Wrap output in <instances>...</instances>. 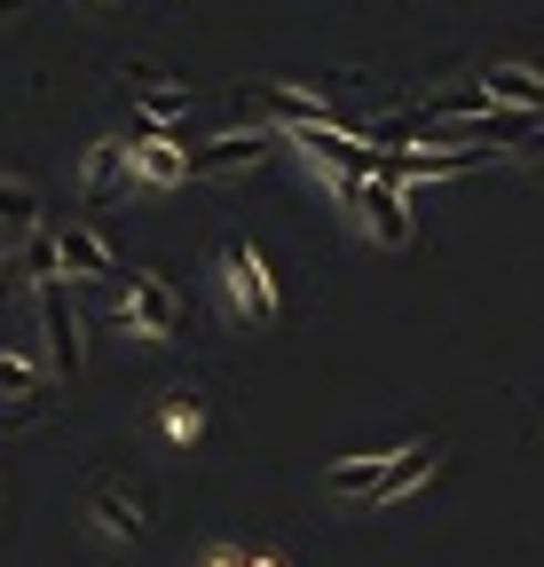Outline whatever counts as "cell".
I'll return each mask as SVG.
<instances>
[{"mask_svg": "<svg viewBox=\"0 0 544 567\" xmlns=\"http://www.w3.org/2000/svg\"><path fill=\"white\" fill-rule=\"evenodd\" d=\"M268 151H277V134L268 126H237V134H214L206 151H182V182H214V174H253Z\"/></svg>", "mask_w": 544, "mask_h": 567, "instance_id": "cell-1", "label": "cell"}, {"mask_svg": "<svg viewBox=\"0 0 544 567\" xmlns=\"http://www.w3.org/2000/svg\"><path fill=\"white\" fill-rule=\"evenodd\" d=\"M222 284H229V300H237L245 323H277V284H268V260L245 237L222 245Z\"/></svg>", "mask_w": 544, "mask_h": 567, "instance_id": "cell-2", "label": "cell"}, {"mask_svg": "<svg viewBox=\"0 0 544 567\" xmlns=\"http://www.w3.org/2000/svg\"><path fill=\"white\" fill-rule=\"evenodd\" d=\"M40 331H48V363L63 379H80L88 371V347H80V308H72V284H63V276L40 284Z\"/></svg>", "mask_w": 544, "mask_h": 567, "instance_id": "cell-3", "label": "cell"}, {"mask_svg": "<svg viewBox=\"0 0 544 567\" xmlns=\"http://www.w3.org/2000/svg\"><path fill=\"white\" fill-rule=\"evenodd\" d=\"M331 189L363 213V229H371L387 252H394V245H411V205H402V189H387V182H356V174H331Z\"/></svg>", "mask_w": 544, "mask_h": 567, "instance_id": "cell-4", "label": "cell"}, {"mask_svg": "<svg viewBox=\"0 0 544 567\" xmlns=\"http://www.w3.org/2000/svg\"><path fill=\"white\" fill-rule=\"evenodd\" d=\"M253 111L268 126H285V134H308V126H339V134H356V118L339 111L331 95H300V87H253Z\"/></svg>", "mask_w": 544, "mask_h": 567, "instance_id": "cell-5", "label": "cell"}, {"mask_svg": "<svg viewBox=\"0 0 544 567\" xmlns=\"http://www.w3.org/2000/svg\"><path fill=\"white\" fill-rule=\"evenodd\" d=\"M182 323V300L166 276H126V300H119V331H143V339H166Z\"/></svg>", "mask_w": 544, "mask_h": 567, "instance_id": "cell-6", "label": "cell"}, {"mask_svg": "<svg viewBox=\"0 0 544 567\" xmlns=\"http://www.w3.org/2000/svg\"><path fill=\"white\" fill-rule=\"evenodd\" d=\"M55 268H63V284H72V276H80V284H88V276H126L119 252L95 237V221H63V229H55Z\"/></svg>", "mask_w": 544, "mask_h": 567, "instance_id": "cell-7", "label": "cell"}, {"mask_svg": "<svg viewBox=\"0 0 544 567\" xmlns=\"http://www.w3.org/2000/svg\"><path fill=\"white\" fill-rule=\"evenodd\" d=\"M126 118H151V126H174V118H189V87H174V80H158L151 63H126Z\"/></svg>", "mask_w": 544, "mask_h": 567, "instance_id": "cell-8", "label": "cell"}, {"mask_svg": "<svg viewBox=\"0 0 544 567\" xmlns=\"http://www.w3.org/2000/svg\"><path fill=\"white\" fill-rule=\"evenodd\" d=\"M126 174H134V151H126V142H88V158H80V197H88V213H103V205L126 189Z\"/></svg>", "mask_w": 544, "mask_h": 567, "instance_id": "cell-9", "label": "cell"}, {"mask_svg": "<svg viewBox=\"0 0 544 567\" xmlns=\"http://www.w3.org/2000/svg\"><path fill=\"white\" fill-rule=\"evenodd\" d=\"M88 513H95L103 536H119V544H134V536H143V520H151V505H143L126 481H95V488H88Z\"/></svg>", "mask_w": 544, "mask_h": 567, "instance_id": "cell-10", "label": "cell"}, {"mask_svg": "<svg viewBox=\"0 0 544 567\" xmlns=\"http://www.w3.org/2000/svg\"><path fill=\"white\" fill-rule=\"evenodd\" d=\"M482 95H490V111H528V118H544V80L528 63H490L482 71Z\"/></svg>", "mask_w": 544, "mask_h": 567, "instance_id": "cell-11", "label": "cell"}, {"mask_svg": "<svg viewBox=\"0 0 544 567\" xmlns=\"http://www.w3.org/2000/svg\"><path fill=\"white\" fill-rule=\"evenodd\" d=\"M0 402H24V410H40V402H48L40 363H32V354H17V347H0Z\"/></svg>", "mask_w": 544, "mask_h": 567, "instance_id": "cell-12", "label": "cell"}, {"mask_svg": "<svg viewBox=\"0 0 544 567\" xmlns=\"http://www.w3.org/2000/svg\"><path fill=\"white\" fill-rule=\"evenodd\" d=\"M0 229H9L17 245H24V237L40 229V197H32L24 182H0Z\"/></svg>", "mask_w": 544, "mask_h": 567, "instance_id": "cell-13", "label": "cell"}, {"mask_svg": "<svg viewBox=\"0 0 544 567\" xmlns=\"http://www.w3.org/2000/svg\"><path fill=\"white\" fill-rule=\"evenodd\" d=\"M134 174L158 182V189H174V182H182V151H174L166 134H158V142H134Z\"/></svg>", "mask_w": 544, "mask_h": 567, "instance_id": "cell-14", "label": "cell"}, {"mask_svg": "<svg viewBox=\"0 0 544 567\" xmlns=\"http://www.w3.org/2000/svg\"><path fill=\"white\" fill-rule=\"evenodd\" d=\"M158 417H166V434H174V442H189L197 425H206V394H197V386H174Z\"/></svg>", "mask_w": 544, "mask_h": 567, "instance_id": "cell-15", "label": "cell"}, {"mask_svg": "<svg viewBox=\"0 0 544 567\" xmlns=\"http://www.w3.org/2000/svg\"><path fill=\"white\" fill-rule=\"evenodd\" d=\"M24 268H32V284L63 276V268H55V237H40V229H32V237H24Z\"/></svg>", "mask_w": 544, "mask_h": 567, "instance_id": "cell-16", "label": "cell"}, {"mask_svg": "<svg viewBox=\"0 0 544 567\" xmlns=\"http://www.w3.org/2000/svg\"><path fill=\"white\" fill-rule=\"evenodd\" d=\"M528 71H536V80H544V55H536V63H528Z\"/></svg>", "mask_w": 544, "mask_h": 567, "instance_id": "cell-17", "label": "cell"}]
</instances>
